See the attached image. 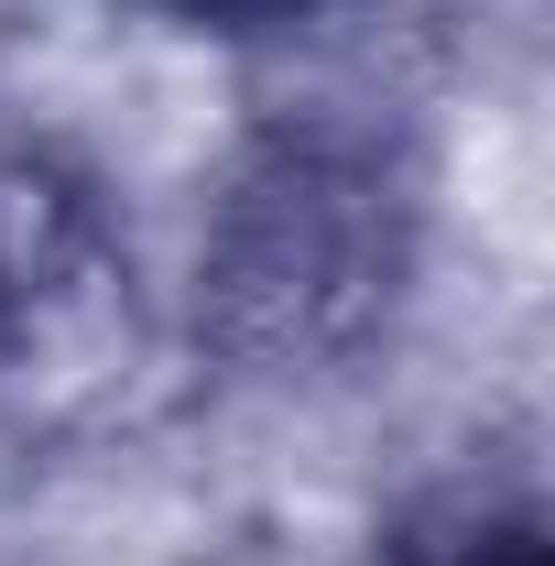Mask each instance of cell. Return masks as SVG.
I'll use <instances>...</instances> for the list:
<instances>
[{"label": "cell", "mask_w": 555, "mask_h": 566, "mask_svg": "<svg viewBox=\"0 0 555 566\" xmlns=\"http://www.w3.org/2000/svg\"><path fill=\"white\" fill-rule=\"evenodd\" d=\"M392 566H555L523 480H458L392 534Z\"/></svg>", "instance_id": "cell-2"}, {"label": "cell", "mask_w": 555, "mask_h": 566, "mask_svg": "<svg viewBox=\"0 0 555 566\" xmlns=\"http://www.w3.org/2000/svg\"><path fill=\"white\" fill-rule=\"evenodd\" d=\"M164 11H186V22H283L305 0H164Z\"/></svg>", "instance_id": "cell-3"}, {"label": "cell", "mask_w": 555, "mask_h": 566, "mask_svg": "<svg viewBox=\"0 0 555 566\" xmlns=\"http://www.w3.org/2000/svg\"><path fill=\"white\" fill-rule=\"evenodd\" d=\"M415 218V164L381 120L348 109L262 120L197 218V338L262 381L359 359L404 305Z\"/></svg>", "instance_id": "cell-1"}]
</instances>
